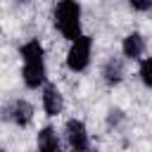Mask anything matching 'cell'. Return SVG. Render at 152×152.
<instances>
[{"label":"cell","mask_w":152,"mask_h":152,"mask_svg":"<svg viewBox=\"0 0 152 152\" xmlns=\"http://www.w3.org/2000/svg\"><path fill=\"white\" fill-rule=\"evenodd\" d=\"M7 119H12L17 126H28L33 119V107L26 100H14L7 107Z\"/></svg>","instance_id":"obj_5"},{"label":"cell","mask_w":152,"mask_h":152,"mask_svg":"<svg viewBox=\"0 0 152 152\" xmlns=\"http://www.w3.org/2000/svg\"><path fill=\"white\" fill-rule=\"evenodd\" d=\"M128 5L135 10V12H147L152 7V0H128Z\"/></svg>","instance_id":"obj_11"},{"label":"cell","mask_w":152,"mask_h":152,"mask_svg":"<svg viewBox=\"0 0 152 152\" xmlns=\"http://www.w3.org/2000/svg\"><path fill=\"white\" fill-rule=\"evenodd\" d=\"M140 81L147 86V88H152V57H145L142 62H140Z\"/></svg>","instance_id":"obj_10"},{"label":"cell","mask_w":152,"mask_h":152,"mask_svg":"<svg viewBox=\"0 0 152 152\" xmlns=\"http://www.w3.org/2000/svg\"><path fill=\"white\" fill-rule=\"evenodd\" d=\"M90 57H93V38L90 36H81L71 43L69 52H66V66L71 71H86L88 64H90Z\"/></svg>","instance_id":"obj_3"},{"label":"cell","mask_w":152,"mask_h":152,"mask_svg":"<svg viewBox=\"0 0 152 152\" xmlns=\"http://www.w3.org/2000/svg\"><path fill=\"white\" fill-rule=\"evenodd\" d=\"M19 55H21V78H24V86L31 88V90H38V88H45V81H48V69H45V50L40 45L38 38H31L26 40L21 48H19Z\"/></svg>","instance_id":"obj_1"},{"label":"cell","mask_w":152,"mask_h":152,"mask_svg":"<svg viewBox=\"0 0 152 152\" xmlns=\"http://www.w3.org/2000/svg\"><path fill=\"white\" fill-rule=\"evenodd\" d=\"M64 107V100H62V93L57 90V86H45L43 88V109L48 116H57Z\"/></svg>","instance_id":"obj_6"},{"label":"cell","mask_w":152,"mask_h":152,"mask_svg":"<svg viewBox=\"0 0 152 152\" xmlns=\"http://www.w3.org/2000/svg\"><path fill=\"white\" fill-rule=\"evenodd\" d=\"M38 152H62L59 147V138H57V131L52 126H43L38 131Z\"/></svg>","instance_id":"obj_7"},{"label":"cell","mask_w":152,"mask_h":152,"mask_svg":"<svg viewBox=\"0 0 152 152\" xmlns=\"http://www.w3.org/2000/svg\"><path fill=\"white\" fill-rule=\"evenodd\" d=\"M121 50H124V57L128 59H140L142 52H145V40L140 33H128L121 43Z\"/></svg>","instance_id":"obj_8"},{"label":"cell","mask_w":152,"mask_h":152,"mask_svg":"<svg viewBox=\"0 0 152 152\" xmlns=\"http://www.w3.org/2000/svg\"><path fill=\"white\" fill-rule=\"evenodd\" d=\"M102 76H104L107 83H119V81L124 78V66H121V62H119V59H109V62L104 64Z\"/></svg>","instance_id":"obj_9"},{"label":"cell","mask_w":152,"mask_h":152,"mask_svg":"<svg viewBox=\"0 0 152 152\" xmlns=\"http://www.w3.org/2000/svg\"><path fill=\"white\" fill-rule=\"evenodd\" d=\"M55 26L66 40L81 38V5L78 0H59L55 7Z\"/></svg>","instance_id":"obj_2"},{"label":"cell","mask_w":152,"mask_h":152,"mask_svg":"<svg viewBox=\"0 0 152 152\" xmlns=\"http://www.w3.org/2000/svg\"><path fill=\"white\" fill-rule=\"evenodd\" d=\"M64 131H66V142H69L71 152H88V131H86L83 121L69 119Z\"/></svg>","instance_id":"obj_4"}]
</instances>
